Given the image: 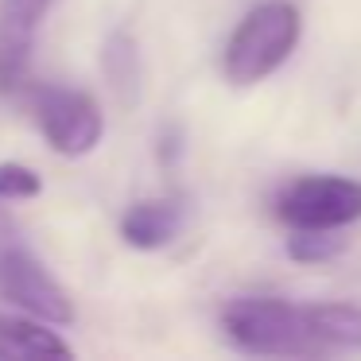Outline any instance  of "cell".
I'll return each mask as SVG.
<instances>
[{
	"label": "cell",
	"instance_id": "obj_10",
	"mask_svg": "<svg viewBox=\"0 0 361 361\" xmlns=\"http://www.w3.org/2000/svg\"><path fill=\"white\" fill-rule=\"evenodd\" d=\"M345 249L338 229H291L288 237V257L299 264H326Z\"/></svg>",
	"mask_w": 361,
	"mask_h": 361
},
{
	"label": "cell",
	"instance_id": "obj_7",
	"mask_svg": "<svg viewBox=\"0 0 361 361\" xmlns=\"http://www.w3.org/2000/svg\"><path fill=\"white\" fill-rule=\"evenodd\" d=\"M183 221H187V202L175 195L167 198H140L125 210L121 218V237L133 249H164L179 237Z\"/></svg>",
	"mask_w": 361,
	"mask_h": 361
},
{
	"label": "cell",
	"instance_id": "obj_11",
	"mask_svg": "<svg viewBox=\"0 0 361 361\" xmlns=\"http://www.w3.org/2000/svg\"><path fill=\"white\" fill-rule=\"evenodd\" d=\"M43 190V179L27 164H0V202L35 198Z\"/></svg>",
	"mask_w": 361,
	"mask_h": 361
},
{
	"label": "cell",
	"instance_id": "obj_5",
	"mask_svg": "<svg viewBox=\"0 0 361 361\" xmlns=\"http://www.w3.org/2000/svg\"><path fill=\"white\" fill-rule=\"evenodd\" d=\"M35 125H39L43 140L66 159L90 156L105 133V117L97 102L86 90L66 86H43L35 94Z\"/></svg>",
	"mask_w": 361,
	"mask_h": 361
},
{
	"label": "cell",
	"instance_id": "obj_2",
	"mask_svg": "<svg viewBox=\"0 0 361 361\" xmlns=\"http://www.w3.org/2000/svg\"><path fill=\"white\" fill-rule=\"evenodd\" d=\"M303 32L299 8L291 0H264L257 8L245 12V20L233 27L221 55L226 82L233 86H257L268 74H276L291 59Z\"/></svg>",
	"mask_w": 361,
	"mask_h": 361
},
{
	"label": "cell",
	"instance_id": "obj_1",
	"mask_svg": "<svg viewBox=\"0 0 361 361\" xmlns=\"http://www.w3.org/2000/svg\"><path fill=\"white\" fill-rule=\"evenodd\" d=\"M221 330L245 353L264 357H319L330 353L311 330L307 307L272 295H241L221 307Z\"/></svg>",
	"mask_w": 361,
	"mask_h": 361
},
{
	"label": "cell",
	"instance_id": "obj_4",
	"mask_svg": "<svg viewBox=\"0 0 361 361\" xmlns=\"http://www.w3.org/2000/svg\"><path fill=\"white\" fill-rule=\"evenodd\" d=\"M276 218L291 229H345L361 221V183L345 175H299L276 195Z\"/></svg>",
	"mask_w": 361,
	"mask_h": 361
},
{
	"label": "cell",
	"instance_id": "obj_6",
	"mask_svg": "<svg viewBox=\"0 0 361 361\" xmlns=\"http://www.w3.org/2000/svg\"><path fill=\"white\" fill-rule=\"evenodd\" d=\"M51 4L55 0H0V94H16L27 82Z\"/></svg>",
	"mask_w": 361,
	"mask_h": 361
},
{
	"label": "cell",
	"instance_id": "obj_3",
	"mask_svg": "<svg viewBox=\"0 0 361 361\" xmlns=\"http://www.w3.org/2000/svg\"><path fill=\"white\" fill-rule=\"evenodd\" d=\"M0 299H8L24 314L55 322V326L74 322L71 295L32 252V245L24 241V233L4 210H0Z\"/></svg>",
	"mask_w": 361,
	"mask_h": 361
},
{
	"label": "cell",
	"instance_id": "obj_8",
	"mask_svg": "<svg viewBox=\"0 0 361 361\" xmlns=\"http://www.w3.org/2000/svg\"><path fill=\"white\" fill-rule=\"evenodd\" d=\"M35 357H71V345L47 330L35 314L0 311V361H35Z\"/></svg>",
	"mask_w": 361,
	"mask_h": 361
},
{
	"label": "cell",
	"instance_id": "obj_9",
	"mask_svg": "<svg viewBox=\"0 0 361 361\" xmlns=\"http://www.w3.org/2000/svg\"><path fill=\"white\" fill-rule=\"evenodd\" d=\"M311 330L326 350H361V307L357 303H307Z\"/></svg>",
	"mask_w": 361,
	"mask_h": 361
}]
</instances>
